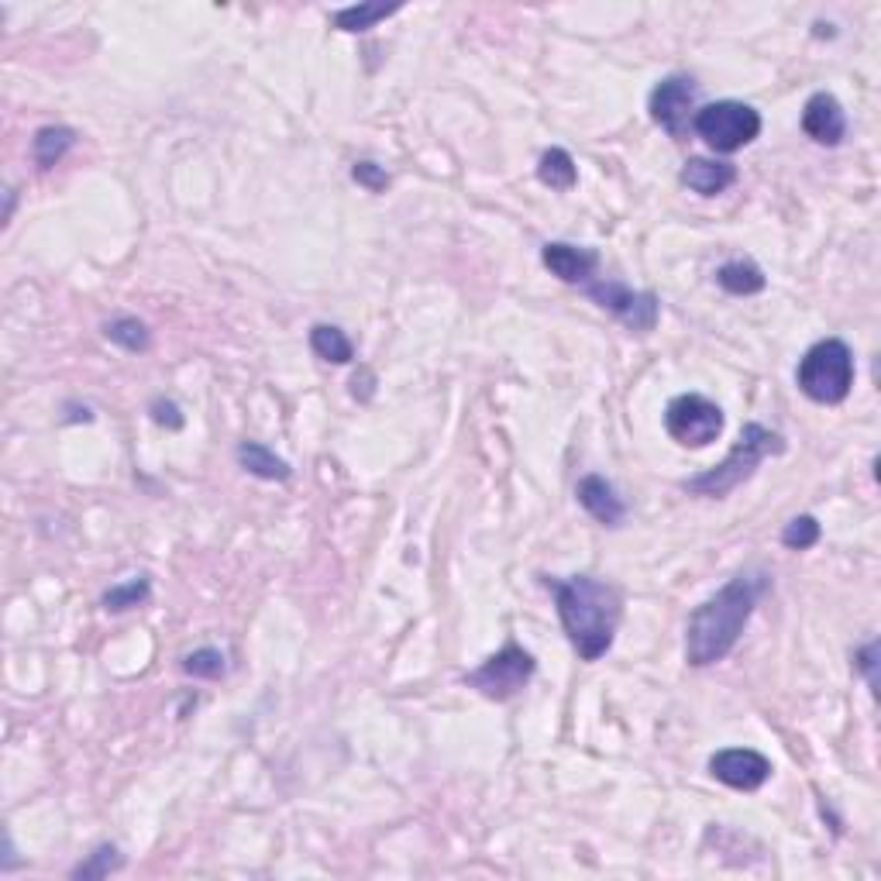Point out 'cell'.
I'll return each mask as SVG.
<instances>
[{
  "mask_svg": "<svg viewBox=\"0 0 881 881\" xmlns=\"http://www.w3.org/2000/svg\"><path fill=\"white\" fill-rule=\"evenodd\" d=\"M764 590H768L764 572H741L716 596H710L703 606H695L685 627V661L692 669H710L733 651Z\"/></svg>",
  "mask_w": 881,
  "mask_h": 881,
  "instance_id": "obj_1",
  "label": "cell"
},
{
  "mask_svg": "<svg viewBox=\"0 0 881 881\" xmlns=\"http://www.w3.org/2000/svg\"><path fill=\"white\" fill-rule=\"evenodd\" d=\"M547 590L555 593L558 620L578 651L582 661H600L616 637L623 600L620 590L593 575H572V578H547Z\"/></svg>",
  "mask_w": 881,
  "mask_h": 881,
  "instance_id": "obj_2",
  "label": "cell"
},
{
  "mask_svg": "<svg viewBox=\"0 0 881 881\" xmlns=\"http://www.w3.org/2000/svg\"><path fill=\"white\" fill-rule=\"evenodd\" d=\"M785 452V441L779 430H768L761 424H748L741 430V441L738 445L730 448V455L713 465L710 472L703 475H692V479H685V489L692 496H710V499H720L726 493H733L738 486H744L751 475L758 472V465L771 455H782Z\"/></svg>",
  "mask_w": 881,
  "mask_h": 881,
  "instance_id": "obj_3",
  "label": "cell"
},
{
  "mask_svg": "<svg viewBox=\"0 0 881 881\" xmlns=\"http://www.w3.org/2000/svg\"><path fill=\"white\" fill-rule=\"evenodd\" d=\"M799 389L810 396L813 403L823 407H837L851 396L854 386V355L840 338L816 341L810 352L802 355L799 369H795Z\"/></svg>",
  "mask_w": 881,
  "mask_h": 881,
  "instance_id": "obj_4",
  "label": "cell"
},
{
  "mask_svg": "<svg viewBox=\"0 0 881 881\" xmlns=\"http://www.w3.org/2000/svg\"><path fill=\"white\" fill-rule=\"evenodd\" d=\"M692 128L713 152L730 156L761 135V115L751 103H741V100H716V103H706L695 110Z\"/></svg>",
  "mask_w": 881,
  "mask_h": 881,
  "instance_id": "obj_5",
  "label": "cell"
},
{
  "mask_svg": "<svg viewBox=\"0 0 881 881\" xmlns=\"http://www.w3.org/2000/svg\"><path fill=\"white\" fill-rule=\"evenodd\" d=\"M534 672H537L534 654L524 651L521 644H513V641H509V644L499 647L493 657H486L479 669L468 672L465 682H468V689L483 692L486 700H493V703H506V700H513V695H517V692L527 689V682L534 679Z\"/></svg>",
  "mask_w": 881,
  "mask_h": 881,
  "instance_id": "obj_6",
  "label": "cell"
},
{
  "mask_svg": "<svg viewBox=\"0 0 881 881\" xmlns=\"http://www.w3.org/2000/svg\"><path fill=\"white\" fill-rule=\"evenodd\" d=\"M665 430L685 448H706L723 430V410L700 393H682L669 403Z\"/></svg>",
  "mask_w": 881,
  "mask_h": 881,
  "instance_id": "obj_7",
  "label": "cell"
},
{
  "mask_svg": "<svg viewBox=\"0 0 881 881\" xmlns=\"http://www.w3.org/2000/svg\"><path fill=\"white\" fill-rule=\"evenodd\" d=\"M585 293H590V297L603 310H610L613 317H620L631 330H641V335H647V330L657 327L661 300L654 297V293H647V289L644 293H634L631 286L603 279V283H585Z\"/></svg>",
  "mask_w": 881,
  "mask_h": 881,
  "instance_id": "obj_8",
  "label": "cell"
},
{
  "mask_svg": "<svg viewBox=\"0 0 881 881\" xmlns=\"http://www.w3.org/2000/svg\"><path fill=\"white\" fill-rule=\"evenodd\" d=\"M651 118L665 128L672 138H682L689 131V118L695 110V83L692 77H665L647 100Z\"/></svg>",
  "mask_w": 881,
  "mask_h": 881,
  "instance_id": "obj_9",
  "label": "cell"
},
{
  "mask_svg": "<svg viewBox=\"0 0 881 881\" xmlns=\"http://www.w3.org/2000/svg\"><path fill=\"white\" fill-rule=\"evenodd\" d=\"M710 775L738 792H754L771 779V761L751 748H726L710 758Z\"/></svg>",
  "mask_w": 881,
  "mask_h": 881,
  "instance_id": "obj_10",
  "label": "cell"
},
{
  "mask_svg": "<svg viewBox=\"0 0 881 881\" xmlns=\"http://www.w3.org/2000/svg\"><path fill=\"white\" fill-rule=\"evenodd\" d=\"M802 131L810 135L816 145H840L843 135H848V118H843V107L833 93L820 90L805 100L802 107Z\"/></svg>",
  "mask_w": 881,
  "mask_h": 881,
  "instance_id": "obj_11",
  "label": "cell"
},
{
  "mask_svg": "<svg viewBox=\"0 0 881 881\" xmlns=\"http://www.w3.org/2000/svg\"><path fill=\"white\" fill-rule=\"evenodd\" d=\"M541 263L551 269V276H558L562 283H572V286H585L600 266L596 251L568 245V241H547L541 251Z\"/></svg>",
  "mask_w": 881,
  "mask_h": 881,
  "instance_id": "obj_12",
  "label": "cell"
},
{
  "mask_svg": "<svg viewBox=\"0 0 881 881\" xmlns=\"http://www.w3.org/2000/svg\"><path fill=\"white\" fill-rule=\"evenodd\" d=\"M575 496H578L582 509L590 513L593 521H600L603 527H620L623 517H627V506H623L613 483H606L603 475H585V479L575 486Z\"/></svg>",
  "mask_w": 881,
  "mask_h": 881,
  "instance_id": "obj_13",
  "label": "cell"
},
{
  "mask_svg": "<svg viewBox=\"0 0 881 881\" xmlns=\"http://www.w3.org/2000/svg\"><path fill=\"white\" fill-rule=\"evenodd\" d=\"M692 194L700 197H716L723 190H730L733 182H738V169L730 162H716V159H689L682 166V176H679Z\"/></svg>",
  "mask_w": 881,
  "mask_h": 881,
  "instance_id": "obj_14",
  "label": "cell"
},
{
  "mask_svg": "<svg viewBox=\"0 0 881 881\" xmlns=\"http://www.w3.org/2000/svg\"><path fill=\"white\" fill-rule=\"evenodd\" d=\"M72 145H77V131L66 128V125H46L31 138V156L42 169H52L72 149Z\"/></svg>",
  "mask_w": 881,
  "mask_h": 881,
  "instance_id": "obj_15",
  "label": "cell"
},
{
  "mask_svg": "<svg viewBox=\"0 0 881 881\" xmlns=\"http://www.w3.org/2000/svg\"><path fill=\"white\" fill-rule=\"evenodd\" d=\"M238 462L245 472L259 475V479H269V483H286L289 479V462H283L276 452H269L259 441H245L238 448Z\"/></svg>",
  "mask_w": 881,
  "mask_h": 881,
  "instance_id": "obj_16",
  "label": "cell"
},
{
  "mask_svg": "<svg viewBox=\"0 0 881 881\" xmlns=\"http://www.w3.org/2000/svg\"><path fill=\"white\" fill-rule=\"evenodd\" d=\"M716 283H720L726 293H733V297H754V293H761V289L768 286L764 273H761L754 263H748V259H738V263L720 266V269H716Z\"/></svg>",
  "mask_w": 881,
  "mask_h": 881,
  "instance_id": "obj_17",
  "label": "cell"
},
{
  "mask_svg": "<svg viewBox=\"0 0 881 881\" xmlns=\"http://www.w3.org/2000/svg\"><path fill=\"white\" fill-rule=\"evenodd\" d=\"M537 179L551 190H572L578 182V169H575V159L565 152V149H547L537 162Z\"/></svg>",
  "mask_w": 881,
  "mask_h": 881,
  "instance_id": "obj_18",
  "label": "cell"
},
{
  "mask_svg": "<svg viewBox=\"0 0 881 881\" xmlns=\"http://www.w3.org/2000/svg\"><path fill=\"white\" fill-rule=\"evenodd\" d=\"M310 348H314L317 358L335 362V365H348L355 358V348H352L348 335H345L341 327H335V324H317L310 330Z\"/></svg>",
  "mask_w": 881,
  "mask_h": 881,
  "instance_id": "obj_19",
  "label": "cell"
},
{
  "mask_svg": "<svg viewBox=\"0 0 881 881\" xmlns=\"http://www.w3.org/2000/svg\"><path fill=\"white\" fill-rule=\"evenodd\" d=\"M399 8L403 4H379V0H369V4H352V8L335 11L330 21H335V28H341V31H369L373 24L393 18Z\"/></svg>",
  "mask_w": 881,
  "mask_h": 881,
  "instance_id": "obj_20",
  "label": "cell"
},
{
  "mask_svg": "<svg viewBox=\"0 0 881 881\" xmlns=\"http://www.w3.org/2000/svg\"><path fill=\"white\" fill-rule=\"evenodd\" d=\"M149 596H152V582L141 575V578H131L125 585H115L110 593H103V610L125 613V610H135L141 603H149Z\"/></svg>",
  "mask_w": 881,
  "mask_h": 881,
  "instance_id": "obj_21",
  "label": "cell"
},
{
  "mask_svg": "<svg viewBox=\"0 0 881 881\" xmlns=\"http://www.w3.org/2000/svg\"><path fill=\"white\" fill-rule=\"evenodd\" d=\"M107 338L121 345L125 352H145L152 345V335H149V327H145L138 317H118V320H110L107 324Z\"/></svg>",
  "mask_w": 881,
  "mask_h": 881,
  "instance_id": "obj_22",
  "label": "cell"
},
{
  "mask_svg": "<svg viewBox=\"0 0 881 881\" xmlns=\"http://www.w3.org/2000/svg\"><path fill=\"white\" fill-rule=\"evenodd\" d=\"M118 868H121V854H118V848H115V843H100V848H97L83 864L72 868V878H83V881H90V878H107L110 871H118Z\"/></svg>",
  "mask_w": 881,
  "mask_h": 881,
  "instance_id": "obj_23",
  "label": "cell"
},
{
  "mask_svg": "<svg viewBox=\"0 0 881 881\" xmlns=\"http://www.w3.org/2000/svg\"><path fill=\"white\" fill-rule=\"evenodd\" d=\"M182 672L194 675V679H220L225 675V654H220L217 647H200V651L182 657Z\"/></svg>",
  "mask_w": 881,
  "mask_h": 881,
  "instance_id": "obj_24",
  "label": "cell"
},
{
  "mask_svg": "<svg viewBox=\"0 0 881 881\" xmlns=\"http://www.w3.org/2000/svg\"><path fill=\"white\" fill-rule=\"evenodd\" d=\"M820 524H816V517H795V521H789L785 524V531H782V544L785 547H792V551H810L816 541H820Z\"/></svg>",
  "mask_w": 881,
  "mask_h": 881,
  "instance_id": "obj_25",
  "label": "cell"
},
{
  "mask_svg": "<svg viewBox=\"0 0 881 881\" xmlns=\"http://www.w3.org/2000/svg\"><path fill=\"white\" fill-rule=\"evenodd\" d=\"M352 179L358 182V187L369 190V194H383V190L389 187V176H386V169H383V166H376V162H355V169H352Z\"/></svg>",
  "mask_w": 881,
  "mask_h": 881,
  "instance_id": "obj_26",
  "label": "cell"
},
{
  "mask_svg": "<svg viewBox=\"0 0 881 881\" xmlns=\"http://www.w3.org/2000/svg\"><path fill=\"white\" fill-rule=\"evenodd\" d=\"M854 665L868 679V685L878 689V641H868L864 647L854 651Z\"/></svg>",
  "mask_w": 881,
  "mask_h": 881,
  "instance_id": "obj_27",
  "label": "cell"
},
{
  "mask_svg": "<svg viewBox=\"0 0 881 881\" xmlns=\"http://www.w3.org/2000/svg\"><path fill=\"white\" fill-rule=\"evenodd\" d=\"M152 417H156V424H166V427H172V430L182 427V414H179V407H176L172 399H156V403H152Z\"/></svg>",
  "mask_w": 881,
  "mask_h": 881,
  "instance_id": "obj_28",
  "label": "cell"
}]
</instances>
